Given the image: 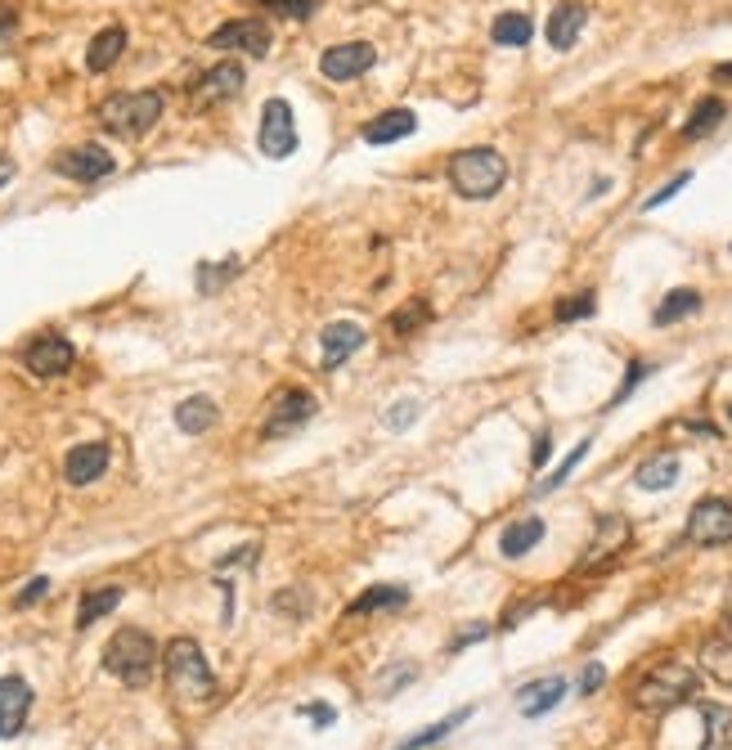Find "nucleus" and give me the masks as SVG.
Segmentation results:
<instances>
[{
  "mask_svg": "<svg viewBox=\"0 0 732 750\" xmlns=\"http://www.w3.org/2000/svg\"><path fill=\"white\" fill-rule=\"evenodd\" d=\"M714 81H732V64H719V68H714Z\"/></svg>",
  "mask_w": 732,
  "mask_h": 750,
  "instance_id": "de8ad7c7",
  "label": "nucleus"
},
{
  "mask_svg": "<svg viewBox=\"0 0 732 750\" xmlns=\"http://www.w3.org/2000/svg\"><path fill=\"white\" fill-rule=\"evenodd\" d=\"M643 373H647L643 365H630V378H625V387H621V395H615V400H625V395H630V391H634V387L643 382Z\"/></svg>",
  "mask_w": 732,
  "mask_h": 750,
  "instance_id": "c03bdc74",
  "label": "nucleus"
},
{
  "mask_svg": "<svg viewBox=\"0 0 732 750\" xmlns=\"http://www.w3.org/2000/svg\"><path fill=\"white\" fill-rule=\"evenodd\" d=\"M589 449H593V441H589V436H584V441H580V445H576V449H571V454H567V464H561V468H557V472H553V477H548V481H544V486H539V490H544V494H548V490H557V486H561V481H567V477H571V472H576V468H580V464H584V454H589Z\"/></svg>",
  "mask_w": 732,
  "mask_h": 750,
  "instance_id": "c9c22d12",
  "label": "nucleus"
},
{
  "mask_svg": "<svg viewBox=\"0 0 732 750\" xmlns=\"http://www.w3.org/2000/svg\"><path fill=\"white\" fill-rule=\"evenodd\" d=\"M697 306H701V293L697 287H674V293L656 306V328H665V324H679V319H688V315H697Z\"/></svg>",
  "mask_w": 732,
  "mask_h": 750,
  "instance_id": "b1692460",
  "label": "nucleus"
},
{
  "mask_svg": "<svg viewBox=\"0 0 732 750\" xmlns=\"http://www.w3.org/2000/svg\"><path fill=\"white\" fill-rule=\"evenodd\" d=\"M28 715H32V687H28V678L6 674V678H0V741L14 737L28 724Z\"/></svg>",
  "mask_w": 732,
  "mask_h": 750,
  "instance_id": "4468645a",
  "label": "nucleus"
},
{
  "mask_svg": "<svg viewBox=\"0 0 732 750\" xmlns=\"http://www.w3.org/2000/svg\"><path fill=\"white\" fill-rule=\"evenodd\" d=\"M261 153L274 157V162L297 153V127H293L288 99H265V108H261Z\"/></svg>",
  "mask_w": 732,
  "mask_h": 750,
  "instance_id": "6e6552de",
  "label": "nucleus"
},
{
  "mask_svg": "<svg viewBox=\"0 0 732 750\" xmlns=\"http://www.w3.org/2000/svg\"><path fill=\"white\" fill-rule=\"evenodd\" d=\"M166 687H172V697L181 706H207L216 697V674L203 656V648L194 639H172L166 643Z\"/></svg>",
  "mask_w": 732,
  "mask_h": 750,
  "instance_id": "f257e3e1",
  "label": "nucleus"
},
{
  "mask_svg": "<svg viewBox=\"0 0 732 750\" xmlns=\"http://www.w3.org/2000/svg\"><path fill=\"white\" fill-rule=\"evenodd\" d=\"M103 670L112 678H122L127 687H149L157 670V643L144 629H118L103 648Z\"/></svg>",
  "mask_w": 732,
  "mask_h": 750,
  "instance_id": "39448f33",
  "label": "nucleus"
},
{
  "mask_svg": "<svg viewBox=\"0 0 732 750\" xmlns=\"http://www.w3.org/2000/svg\"><path fill=\"white\" fill-rule=\"evenodd\" d=\"M364 341H369V337H364V328H360V324H347V319L328 324V328L319 333V365H324V369L347 365V360L360 351Z\"/></svg>",
  "mask_w": 732,
  "mask_h": 750,
  "instance_id": "2eb2a0df",
  "label": "nucleus"
},
{
  "mask_svg": "<svg viewBox=\"0 0 732 750\" xmlns=\"http://www.w3.org/2000/svg\"><path fill=\"white\" fill-rule=\"evenodd\" d=\"M103 468H108V445H103V441L77 445V449H68V458H64V477H68V486H90V481L103 477Z\"/></svg>",
  "mask_w": 732,
  "mask_h": 750,
  "instance_id": "dca6fc26",
  "label": "nucleus"
},
{
  "mask_svg": "<svg viewBox=\"0 0 732 750\" xmlns=\"http://www.w3.org/2000/svg\"><path fill=\"white\" fill-rule=\"evenodd\" d=\"M701 719H706V746H701V750H728L732 710L719 706V702H701Z\"/></svg>",
  "mask_w": 732,
  "mask_h": 750,
  "instance_id": "bb28decb",
  "label": "nucleus"
},
{
  "mask_svg": "<svg viewBox=\"0 0 732 750\" xmlns=\"http://www.w3.org/2000/svg\"><path fill=\"white\" fill-rule=\"evenodd\" d=\"M584 23H589V10L580 6V0H561V6L553 10V19H548V45L553 50H571L576 41H580V32H584Z\"/></svg>",
  "mask_w": 732,
  "mask_h": 750,
  "instance_id": "f3484780",
  "label": "nucleus"
},
{
  "mask_svg": "<svg viewBox=\"0 0 732 750\" xmlns=\"http://www.w3.org/2000/svg\"><path fill=\"white\" fill-rule=\"evenodd\" d=\"M418 414H423L418 400H396V405L386 410L382 427H386V432H405V427H414V423H418Z\"/></svg>",
  "mask_w": 732,
  "mask_h": 750,
  "instance_id": "72a5a7b5",
  "label": "nucleus"
},
{
  "mask_svg": "<svg viewBox=\"0 0 732 750\" xmlns=\"http://www.w3.org/2000/svg\"><path fill=\"white\" fill-rule=\"evenodd\" d=\"M485 633H490V624H468V633H463V639H455V652H463L468 643H481Z\"/></svg>",
  "mask_w": 732,
  "mask_h": 750,
  "instance_id": "37998d69",
  "label": "nucleus"
},
{
  "mask_svg": "<svg viewBox=\"0 0 732 750\" xmlns=\"http://www.w3.org/2000/svg\"><path fill=\"white\" fill-rule=\"evenodd\" d=\"M625 540H630V526L621 522V517H602L598 522V540H593V548L584 553L589 557V566L593 562H602L607 553H615V548H625Z\"/></svg>",
  "mask_w": 732,
  "mask_h": 750,
  "instance_id": "cd10ccee",
  "label": "nucleus"
},
{
  "mask_svg": "<svg viewBox=\"0 0 732 750\" xmlns=\"http://www.w3.org/2000/svg\"><path fill=\"white\" fill-rule=\"evenodd\" d=\"M211 50H239V54H265L270 50V23L265 19H234L207 36Z\"/></svg>",
  "mask_w": 732,
  "mask_h": 750,
  "instance_id": "ddd939ff",
  "label": "nucleus"
},
{
  "mask_svg": "<svg viewBox=\"0 0 732 750\" xmlns=\"http://www.w3.org/2000/svg\"><path fill=\"white\" fill-rule=\"evenodd\" d=\"M561 697H567V678H557V674H548V678H539V683H526V687L517 692V702H522V715H526V719L548 715Z\"/></svg>",
  "mask_w": 732,
  "mask_h": 750,
  "instance_id": "a211bd4d",
  "label": "nucleus"
},
{
  "mask_svg": "<svg viewBox=\"0 0 732 750\" xmlns=\"http://www.w3.org/2000/svg\"><path fill=\"white\" fill-rule=\"evenodd\" d=\"M409 602V594L401 589V585H373L364 598H356L351 607H347V616H369V611H386V607H405Z\"/></svg>",
  "mask_w": 732,
  "mask_h": 750,
  "instance_id": "a878e982",
  "label": "nucleus"
},
{
  "mask_svg": "<svg viewBox=\"0 0 732 750\" xmlns=\"http://www.w3.org/2000/svg\"><path fill=\"white\" fill-rule=\"evenodd\" d=\"M701 665L710 678H719L723 687H732V639H710L701 648Z\"/></svg>",
  "mask_w": 732,
  "mask_h": 750,
  "instance_id": "c756f323",
  "label": "nucleus"
},
{
  "mask_svg": "<svg viewBox=\"0 0 732 750\" xmlns=\"http://www.w3.org/2000/svg\"><path fill=\"white\" fill-rule=\"evenodd\" d=\"M509 181V162H503L494 149H463L449 157V185H455L459 198H472V203H485L503 189Z\"/></svg>",
  "mask_w": 732,
  "mask_h": 750,
  "instance_id": "20e7f679",
  "label": "nucleus"
},
{
  "mask_svg": "<svg viewBox=\"0 0 732 750\" xmlns=\"http://www.w3.org/2000/svg\"><path fill=\"white\" fill-rule=\"evenodd\" d=\"M118 602H122V589H118V585L86 594V598H81V611H77V629H90V624L103 620L108 611H118Z\"/></svg>",
  "mask_w": 732,
  "mask_h": 750,
  "instance_id": "c85d7f7f",
  "label": "nucleus"
},
{
  "mask_svg": "<svg viewBox=\"0 0 732 750\" xmlns=\"http://www.w3.org/2000/svg\"><path fill=\"white\" fill-rule=\"evenodd\" d=\"M243 81H248L243 64H239V59H225V64L207 68V73L194 81V95H189V104H194V108H216V104H230V99H239Z\"/></svg>",
  "mask_w": 732,
  "mask_h": 750,
  "instance_id": "1a4fd4ad",
  "label": "nucleus"
},
{
  "mask_svg": "<svg viewBox=\"0 0 732 750\" xmlns=\"http://www.w3.org/2000/svg\"><path fill=\"white\" fill-rule=\"evenodd\" d=\"M427 315H431V311H427V302H409L405 311L391 315V328H396V333L405 337V333H414L418 324H427Z\"/></svg>",
  "mask_w": 732,
  "mask_h": 750,
  "instance_id": "4c0bfd02",
  "label": "nucleus"
},
{
  "mask_svg": "<svg viewBox=\"0 0 732 750\" xmlns=\"http://www.w3.org/2000/svg\"><path fill=\"white\" fill-rule=\"evenodd\" d=\"M468 719H472V710H455V715H445L440 724H431V728L414 732L409 741H401L396 750H427V746H436V741H440L445 732H455V728H459V724H468Z\"/></svg>",
  "mask_w": 732,
  "mask_h": 750,
  "instance_id": "2f4dec72",
  "label": "nucleus"
},
{
  "mask_svg": "<svg viewBox=\"0 0 732 750\" xmlns=\"http://www.w3.org/2000/svg\"><path fill=\"white\" fill-rule=\"evenodd\" d=\"M54 171H59V176H68V181L90 185V181L112 176V171H118V162H112V153H108L103 144H77V149L54 153Z\"/></svg>",
  "mask_w": 732,
  "mask_h": 750,
  "instance_id": "9b49d317",
  "label": "nucleus"
},
{
  "mask_svg": "<svg viewBox=\"0 0 732 750\" xmlns=\"http://www.w3.org/2000/svg\"><path fill=\"white\" fill-rule=\"evenodd\" d=\"M122 50H127V28H122V23L95 32V41L86 45V68H90V73H108L112 64L122 59Z\"/></svg>",
  "mask_w": 732,
  "mask_h": 750,
  "instance_id": "6ab92c4d",
  "label": "nucleus"
},
{
  "mask_svg": "<svg viewBox=\"0 0 732 750\" xmlns=\"http://www.w3.org/2000/svg\"><path fill=\"white\" fill-rule=\"evenodd\" d=\"M315 410H319V400H315L310 391H302V387H288V391H278V395L270 400V410H265L261 436H265V441L293 436V432H302V427H306V423L315 419Z\"/></svg>",
  "mask_w": 732,
  "mask_h": 750,
  "instance_id": "423d86ee",
  "label": "nucleus"
},
{
  "mask_svg": "<svg viewBox=\"0 0 732 750\" xmlns=\"http://www.w3.org/2000/svg\"><path fill=\"white\" fill-rule=\"evenodd\" d=\"M216 400L211 395H189V400H181L176 405V427L185 432V436H203V432H211L216 427Z\"/></svg>",
  "mask_w": 732,
  "mask_h": 750,
  "instance_id": "412c9836",
  "label": "nucleus"
},
{
  "mask_svg": "<svg viewBox=\"0 0 732 750\" xmlns=\"http://www.w3.org/2000/svg\"><path fill=\"white\" fill-rule=\"evenodd\" d=\"M19 28V19H14V10L10 6H0V36H10Z\"/></svg>",
  "mask_w": 732,
  "mask_h": 750,
  "instance_id": "a18cd8bd",
  "label": "nucleus"
},
{
  "mask_svg": "<svg viewBox=\"0 0 732 750\" xmlns=\"http://www.w3.org/2000/svg\"><path fill=\"white\" fill-rule=\"evenodd\" d=\"M692 692H697V670H692V665H684V661H660V665H652V670L634 683L630 697H634L638 710L660 715V710L684 706Z\"/></svg>",
  "mask_w": 732,
  "mask_h": 750,
  "instance_id": "7ed1b4c3",
  "label": "nucleus"
},
{
  "mask_svg": "<svg viewBox=\"0 0 732 750\" xmlns=\"http://www.w3.org/2000/svg\"><path fill=\"white\" fill-rule=\"evenodd\" d=\"M373 64H378V50H373L369 41H347V45H332V50L319 54V73H324L328 81H356V77H364Z\"/></svg>",
  "mask_w": 732,
  "mask_h": 750,
  "instance_id": "f8f14e48",
  "label": "nucleus"
},
{
  "mask_svg": "<svg viewBox=\"0 0 732 750\" xmlns=\"http://www.w3.org/2000/svg\"><path fill=\"white\" fill-rule=\"evenodd\" d=\"M166 108V95L162 90H122V95H108L99 104V127L108 135H127V140H140L157 127Z\"/></svg>",
  "mask_w": 732,
  "mask_h": 750,
  "instance_id": "f03ea898",
  "label": "nucleus"
},
{
  "mask_svg": "<svg viewBox=\"0 0 732 750\" xmlns=\"http://www.w3.org/2000/svg\"><path fill=\"white\" fill-rule=\"evenodd\" d=\"M261 6L270 10V14H278V19H310L315 10H319V0H261Z\"/></svg>",
  "mask_w": 732,
  "mask_h": 750,
  "instance_id": "f704fd0d",
  "label": "nucleus"
},
{
  "mask_svg": "<svg viewBox=\"0 0 732 750\" xmlns=\"http://www.w3.org/2000/svg\"><path fill=\"white\" fill-rule=\"evenodd\" d=\"M634 481H638V490H669L674 481H679V454H656V458H647Z\"/></svg>",
  "mask_w": 732,
  "mask_h": 750,
  "instance_id": "5701e85b",
  "label": "nucleus"
},
{
  "mask_svg": "<svg viewBox=\"0 0 732 750\" xmlns=\"http://www.w3.org/2000/svg\"><path fill=\"white\" fill-rule=\"evenodd\" d=\"M50 594V580H32L23 594H19V607H32V602H41Z\"/></svg>",
  "mask_w": 732,
  "mask_h": 750,
  "instance_id": "79ce46f5",
  "label": "nucleus"
},
{
  "mask_svg": "<svg viewBox=\"0 0 732 750\" xmlns=\"http://www.w3.org/2000/svg\"><path fill=\"white\" fill-rule=\"evenodd\" d=\"M723 118H728V104H723V99H714V95H710V99H701V104L692 108L688 127H684V140H706V135H710Z\"/></svg>",
  "mask_w": 732,
  "mask_h": 750,
  "instance_id": "393cba45",
  "label": "nucleus"
},
{
  "mask_svg": "<svg viewBox=\"0 0 732 750\" xmlns=\"http://www.w3.org/2000/svg\"><path fill=\"white\" fill-rule=\"evenodd\" d=\"M409 678H414V665H405V661H401V670H396V674H391L386 683H378V692H382V697H391V692H396V687H405Z\"/></svg>",
  "mask_w": 732,
  "mask_h": 750,
  "instance_id": "a19ab883",
  "label": "nucleus"
},
{
  "mask_svg": "<svg viewBox=\"0 0 732 750\" xmlns=\"http://www.w3.org/2000/svg\"><path fill=\"white\" fill-rule=\"evenodd\" d=\"M544 464H548V432L535 441V468H544Z\"/></svg>",
  "mask_w": 732,
  "mask_h": 750,
  "instance_id": "49530a36",
  "label": "nucleus"
},
{
  "mask_svg": "<svg viewBox=\"0 0 732 750\" xmlns=\"http://www.w3.org/2000/svg\"><path fill=\"white\" fill-rule=\"evenodd\" d=\"M688 540L701 544V548H719V544H732V503L710 494V499H697L692 512H688Z\"/></svg>",
  "mask_w": 732,
  "mask_h": 750,
  "instance_id": "0eeeda50",
  "label": "nucleus"
},
{
  "mask_svg": "<svg viewBox=\"0 0 732 750\" xmlns=\"http://www.w3.org/2000/svg\"><path fill=\"white\" fill-rule=\"evenodd\" d=\"M539 540H544V522H539V517H522V522H513L509 531L499 535V553L503 557H526Z\"/></svg>",
  "mask_w": 732,
  "mask_h": 750,
  "instance_id": "4be33fe9",
  "label": "nucleus"
},
{
  "mask_svg": "<svg viewBox=\"0 0 732 750\" xmlns=\"http://www.w3.org/2000/svg\"><path fill=\"white\" fill-rule=\"evenodd\" d=\"M728 423H732V405H728Z\"/></svg>",
  "mask_w": 732,
  "mask_h": 750,
  "instance_id": "09e8293b",
  "label": "nucleus"
},
{
  "mask_svg": "<svg viewBox=\"0 0 732 750\" xmlns=\"http://www.w3.org/2000/svg\"><path fill=\"white\" fill-rule=\"evenodd\" d=\"M414 127H418V118L409 108H391V112H382V118H373L369 127H364V140L369 144H396V140H405V135H414Z\"/></svg>",
  "mask_w": 732,
  "mask_h": 750,
  "instance_id": "aec40b11",
  "label": "nucleus"
},
{
  "mask_svg": "<svg viewBox=\"0 0 732 750\" xmlns=\"http://www.w3.org/2000/svg\"><path fill=\"white\" fill-rule=\"evenodd\" d=\"M23 365H28L36 378H59V373H68V369L77 365V351H73V341H68L64 333H41V337L28 341Z\"/></svg>",
  "mask_w": 732,
  "mask_h": 750,
  "instance_id": "9d476101",
  "label": "nucleus"
},
{
  "mask_svg": "<svg viewBox=\"0 0 732 750\" xmlns=\"http://www.w3.org/2000/svg\"><path fill=\"white\" fill-rule=\"evenodd\" d=\"M490 36H494V45H531L535 23H531L526 14H499L494 28H490Z\"/></svg>",
  "mask_w": 732,
  "mask_h": 750,
  "instance_id": "7c9ffc66",
  "label": "nucleus"
},
{
  "mask_svg": "<svg viewBox=\"0 0 732 750\" xmlns=\"http://www.w3.org/2000/svg\"><path fill=\"white\" fill-rule=\"evenodd\" d=\"M602 678H607V670L593 661V665H584V678H580V697H593V692L602 687Z\"/></svg>",
  "mask_w": 732,
  "mask_h": 750,
  "instance_id": "ea45409f",
  "label": "nucleus"
},
{
  "mask_svg": "<svg viewBox=\"0 0 732 750\" xmlns=\"http://www.w3.org/2000/svg\"><path fill=\"white\" fill-rule=\"evenodd\" d=\"M688 181H692V171H684V176H674V181H669V185H660V189H656V194H652V198H647L643 207H647V211H652V207H665V203H669L674 194H679V189H684Z\"/></svg>",
  "mask_w": 732,
  "mask_h": 750,
  "instance_id": "58836bf2",
  "label": "nucleus"
},
{
  "mask_svg": "<svg viewBox=\"0 0 732 750\" xmlns=\"http://www.w3.org/2000/svg\"><path fill=\"white\" fill-rule=\"evenodd\" d=\"M593 311H598V297H593V293H580V297L557 302V319H561V324H571V319H589Z\"/></svg>",
  "mask_w": 732,
  "mask_h": 750,
  "instance_id": "e433bc0d",
  "label": "nucleus"
},
{
  "mask_svg": "<svg viewBox=\"0 0 732 750\" xmlns=\"http://www.w3.org/2000/svg\"><path fill=\"white\" fill-rule=\"evenodd\" d=\"M239 270H243L239 257H225V261H216V265H198V287H203V293H220V287L230 283Z\"/></svg>",
  "mask_w": 732,
  "mask_h": 750,
  "instance_id": "473e14b6",
  "label": "nucleus"
}]
</instances>
